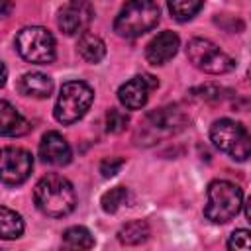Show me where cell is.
Segmentation results:
<instances>
[{
	"label": "cell",
	"instance_id": "6da1fadb",
	"mask_svg": "<svg viewBox=\"0 0 251 251\" xmlns=\"http://www.w3.org/2000/svg\"><path fill=\"white\" fill-rule=\"evenodd\" d=\"M33 200L39 212L49 218L69 216L76 206V194L73 184L61 175H45L33 188Z\"/></svg>",
	"mask_w": 251,
	"mask_h": 251
},
{
	"label": "cell",
	"instance_id": "7a4b0ae2",
	"mask_svg": "<svg viewBox=\"0 0 251 251\" xmlns=\"http://www.w3.org/2000/svg\"><path fill=\"white\" fill-rule=\"evenodd\" d=\"M208 200L204 206V216L212 224H227L233 220L243 206V192L237 184L229 180H214L208 184Z\"/></svg>",
	"mask_w": 251,
	"mask_h": 251
},
{
	"label": "cell",
	"instance_id": "3957f363",
	"mask_svg": "<svg viewBox=\"0 0 251 251\" xmlns=\"http://www.w3.org/2000/svg\"><path fill=\"white\" fill-rule=\"evenodd\" d=\"M159 6L153 0H129L116 16L114 31L120 37H139L159 24Z\"/></svg>",
	"mask_w": 251,
	"mask_h": 251
},
{
	"label": "cell",
	"instance_id": "277c9868",
	"mask_svg": "<svg viewBox=\"0 0 251 251\" xmlns=\"http://www.w3.org/2000/svg\"><path fill=\"white\" fill-rule=\"evenodd\" d=\"M94 100V90L82 80H69L61 86L53 116L59 124L78 122L90 108Z\"/></svg>",
	"mask_w": 251,
	"mask_h": 251
},
{
	"label": "cell",
	"instance_id": "5b68a950",
	"mask_svg": "<svg viewBox=\"0 0 251 251\" xmlns=\"http://www.w3.org/2000/svg\"><path fill=\"white\" fill-rule=\"evenodd\" d=\"M210 139L212 143L226 155L237 161H247L251 153V137L243 124L222 118L216 120L210 127Z\"/></svg>",
	"mask_w": 251,
	"mask_h": 251
},
{
	"label": "cell",
	"instance_id": "8992f818",
	"mask_svg": "<svg viewBox=\"0 0 251 251\" xmlns=\"http://www.w3.org/2000/svg\"><path fill=\"white\" fill-rule=\"evenodd\" d=\"M16 49L20 57L33 65H49L55 61V39L49 29L41 25H27L16 35Z\"/></svg>",
	"mask_w": 251,
	"mask_h": 251
},
{
	"label": "cell",
	"instance_id": "52a82bcc",
	"mask_svg": "<svg viewBox=\"0 0 251 251\" xmlns=\"http://www.w3.org/2000/svg\"><path fill=\"white\" fill-rule=\"evenodd\" d=\"M186 57L196 69L208 75H224L235 67V61L227 53H224L216 43L204 37H194L188 41Z\"/></svg>",
	"mask_w": 251,
	"mask_h": 251
},
{
	"label": "cell",
	"instance_id": "ba28073f",
	"mask_svg": "<svg viewBox=\"0 0 251 251\" xmlns=\"http://www.w3.org/2000/svg\"><path fill=\"white\" fill-rule=\"evenodd\" d=\"M188 124L186 114L178 106H163L149 112L143 120V137L147 143H153L159 137H169L184 129Z\"/></svg>",
	"mask_w": 251,
	"mask_h": 251
},
{
	"label": "cell",
	"instance_id": "9c48e42d",
	"mask_svg": "<svg viewBox=\"0 0 251 251\" xmlns=\"http://www.w3.org/2000/svg\"><path fill=\"white\" fill-rule=\"evenodd\" d=\"M33 169V157L22 147L0 149V180L10 186H18L27 180Z\"/></svg>",
	"mask_w": 251,
	"mask_h": 251
},
{
	"label": "cell",
	"instance_id": "30bf717a",
	"mask_svg": "<svg viewBox=\"0 0 251 251\" xmlns=\"http://www.w3.org/2000/svg\"><path fill=\"white\" fill-rule=\"evenodd\" d=\"M94 18V8L88 0H69L57 16V25L65 35L84 33Z\"/></svg>",
	"mask_w": 251,
	"mask_h": 251
},
{
	"label": "cell",
	"instance_id": "8fae6325",
	"mask_svg": "<svg viewBox=\"0 0 251 251\" xmlns=\"http://www.w3.org/2000/svg\"><path fill=\"white\" fill-rule=\"evenodd\" d=\"M159 82L157 78H153L151 75H137L131 76L127 82H124L118 90V100L124 108L127 110H141L147 100H149V92L153 88H157Z\"/></svg>",
	"mask_w": 251,
	"mask_h": 251
},
{
	"label": "cell",
	"instance_id": "7c38bea8",
	"mask_svg": "<svg viewBox=\"0 0 251 251\" xmlns=\"http://www.w3.org/2000/svg\"><path fill=\"white\" fill-rule=\"evenodd\" d=\"M180 47V39L173 31H161L157 33L145 47V59L151 65H165L171 61Z\"/></svg>",
	"mask_w": 251,
	"mask_h": 251
},
{
	"label": "cell",
	"instance_id": "4fadbf2b",
	"mask_svg": "<svg viewBox=\"0 0 251 251\" xmlns=\"http://www.w3.org/2000/svg\"><path fill=\"white\" fill-rule=\"evenodd\" d=\"M39 157L55 167L67 165L71 161V145L59 131H47L39 143Z\"/></svg>",
	"mask_w": 251,
	"mask_h": 251
},
{
	"label": "cell",
	"instance_id": "5bb4252c",
	"mask_svg": "<svg viewBox=\"0 0 251 251\" xmlns=\"http://www.w3.org/2000/svg\"><path fill=\"white\" fill-rule=\"evenodd\" d=\"M29 131V122L6 100H0V135L20 137Z\"/></svg>",
	"mask_w": 251,
	"mask_h": 251
},
{
	"label": "cell",
	"instance_id": "9a60e30c",
	"mask_svg": "<svg viewBox=\"0 0 251 251\" xmlns=\"http://www.w3.org/2000/svg\"><path fill=\"white\" fill-rule=\"evenodd\" d=\"M18 88L22 94L25 96H33V98H49L53 92V80L43 75V73H25L20 82Z\"/></svg>",
	"mask_w": 251,
	"mask_h": 251
},
{
	"label": "cell",
	"instance_id": "2e32d148",
	"mask_svg": "<svg viewBox=\"0 0 251 251\" xmlns=\"http://www.w3.org/2000/svg\"><path fill=\"white\" fill-rule=\"evenodd\" d=\"M76 49H78V55H80L86 63H100V61L104 59V55H106V45H104V41H102L98 35L90 33V31L80 33Z\"/></svg>",
	"mask_w": 251,
	"mask_h": 251
},
{
	"label": "cell",
	"instance_id": "e0dca14e",
	"mask_svg": "<svg viewBox=\"0 0 251 251\" xmlns=\"http://www.w3.org/2000/svg\"><path fill=\"white\" fill-rule=\"evenodd\" d=\"M24 233V220L18 212L0 206V239H18Z\"/></svg>",
	"mask_w": 251,
	"mask_h": 251
},
{
	"label": "cell",
	"instance_id": "ac0fdd59",
	"mask_svg": "<svg viewBox=\"0 0 251 251\" xmlns=\"http://www.w3.org/2000/svg\"><path fill=\"white\" fill-rule=\"evenodd\" d=\"M147 237H149V226L143 220L129 222V224L122 226L118 231V239L124 245H139V243L147 241Z\"/></svg>",
	"mask_w": 251,
	"mask_h": 251
},
{
	"label": "cell",
	"instance_id": "d6986e66",
	"mask_svg": "<svg viewBox=\"0 0 251 251\" xmlns=\"http://www.w3.org/2000/svg\"><path fill=\"white\" fill-rule=\"evenodd\" d=\"M204 0H167L169 12L176 22H188L202 10Z\"/></svg>",
	"mask_w": 251,
	"mask_h": 251
},
{
	"label": "cell",
	"instance_id": "ffe728a7",
	"mask_svg": "<svg viewBox=\"0 0 251 251\" xmlns=\"http://www.w3.org/2000/svg\"><path fill=\"white\" fill-rule=\"evenodd\" d=\"M63 241L69 247H75V249H90L94 245L92 233L82 226H73V227L65 229L63 231Z\"/></svg>",
	"mask_w": 251,
	"mask_h": 251
},
{
	"label": "cell",
	"instance_id": "44dd1931",
	"mask_svg": "<svg viewBox=\"0 0 251 251\" xmlns=\"http://www.w3.org/2000/svg\"><path fill=\"white\" fill-rule=\"evenodd\" d=\"M126 200H127V188H124V186H114V188H110L108 192L102 194L100 204H102V210H104V212L114 214Z\"/></svg>",
	"mask_w": 251,
	"mask_h": 251
},
{
	"label": "cell",
	"instance_id": "7402d4cb",
	"mask_svg": "<svg viewBox=\"0 0 251 251\" xmlns=\"http://www.w3.org/2000/svg\"><path fill=\"white\" fill-rule=\"evenodd\" d=\"M127 122H129L127 114L122 112V110H118V108H110L108 114H106V129H108L110 133H120V131H124L126 126H127Z\"/></svg>",
	"mask_w": 251,
	"mask_h": 251
},
{
	"label": "cell",
	"instance_id": "603a6c76",
	"mask_svg": "<svg viewBox=\"0 0 251 251\" xmlns=\"http://www.w3.org/2000/svg\"><path fill=\"white\" fill-rule=\"evenodd\" d=\"M227 247L235 249V251H249L251 249V233L247 229H235L227 239Z\"/></svg>",
	"mask_w": 251,
	"mask_h": 251
},
{
	"label": "cell",
	"instance_id": "cb8c5ba5",
	"mask_svg": "<svg viewBox=\"0 0 251 251\" xmlns=\"http://www.w3.org/2000/svg\"><path fill=\"white\" fill-rule=\"evenodd\" d=\"M222 88L216 86V84H204L200 88H194L192 90V96L194 98H200V100H220L222 98Z\"/></svg>",
	"mask_w": 251,
	"mask_h": 251
},
{
	"label": "cell",
	"instance_id": "d4e9b609",
	"mask_svg": "<svg viewBox=\"0 0 251 251\" xmlns=\"http://www.w3.org/2000/svg\"><path fill=\"white\" fill-rule=\"evenodd\" d=\"M122 167H124V159L110 157V159H104V161L100 163V173H102V176L110 178V176H114L116 173H120Z\"/></svg>",
	"mask_w": 251,
	"mask_h": 251
},
{
	"label": "cell",
	"instance_id": "484cf974",
	"mask_svg": "<svg viewBox=\"0 0 251 251\" xmlns=\"http://www.w3.org/2000/svg\"><path fill=\"white\" fill-rule=\"evenodd\" d=\"M12 10H14L12 0H0V22L6 20V18L12 14Z\"/></svg>",
	"mask_w": 251,
	"mask_h": 251
},
{
	"label": "cell",
	"instance_id": "4316f807",
	"mask_svg": "<svg viewBox=\"0 0 251 251\" xmlns=\"http://www.w3.org/2000/svg\"><path fill=\"white\" fill-rule=\"evenodd\" d=\"M6 78H8V69H6V65L0 61V88L6 84Z\"/></svg>",
	"mask_w": 251,
	"mask_h": 251
}]
</instances>
